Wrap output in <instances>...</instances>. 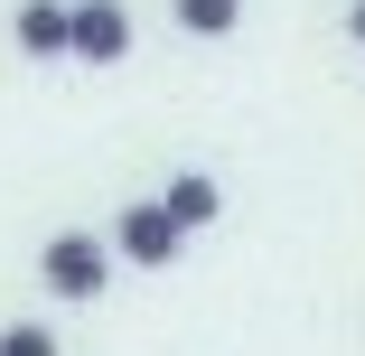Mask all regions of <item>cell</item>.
I'll return each instance as SVG.
<instances>
[{
    "label": "cell",
    "instance_id": "8992f818",
    "mask_svg": "<svg viewBox=\"0 0 365 356\" xmlns=\"http://www.w3.org/2000/svg\"><path fill=\"white\" fill-rule=\"evenodd\" d=\"M169 19H178L187 38H235V29H244V0H169Z\"/></svg>",
    "mask_w": 365,
    "mask_h": 356
},
{
    "label": "cell",
    "instance_id": "7a4b0ae2",
    "mask_svg": "<svg viewBox=\"0 0 365 356\" xmlns=\"http://www.w3.org/2000/svg\"><path fill=\"white\" fill-rule=\"evenodd\" d=\"M113 253H122L131 272H169V263L187 253V225L169 216L160 197H131L122 216H113Z\"/></svg>",
    "mask_w": 365,
    "mask_h": 356
},
{
    "label": "cell",
    "instance_id": "3957f363",
    "mask_svg": "<svg viewBox=\"0 0 365 356\" xmlns=\"http://www.w3.org/2000/svg\"><path fill=\"white\" fill-rule=\"evenodd\" d=\"M10 38H19V56L56 66L66 47H76V0H19V10H10Z\"/></svg>",
    "mask_w": 365,
    "mask_h": 356
},
{
    "label": "cell",
    "instance_id": "6da1fadb",
    "mask_svg": "<svg viewBox=\"0 0 365 356\" xmlns=\"http://www.w3.org/2000/svg\"><path fill=\"white\" fill-rule=\"evenodd\" d=\"M113 235H85V225H66V235H47L38 244V281H47V300H66V310H85V300H103L113 291Z\"/></svg>",
    "mask_w": 365,
    "mask_h": 356
},
{
    "label": "cell",
    "instance_id": "ba28073f",
    "mask_svg": "<svg viewBox=\"0 0 365 356\" xmlns=\"http://www.w3.org/2000/svg\"><path fill=\"white\" fill-rule=\"evenodd\" d=\"M346 38H356V47H365V0H346Z\"/></svg>",
    "mask_w": 365,
    "mask_h": 356
},
{
    "label": "cell",
    "instance_id": "5b68a950",
    "mask_svg": "<svg viewBox=\"0 0 365 356\" xmlns=\"http://www.w3.org/2000/svg\"><path fill=\"white\" fill-rule=\"evenodd\" d=\"M160 206L187 225V235H206L215 216H225V188H215V169H169V188H160Z\"/></svg>",
    "mask_w": 365,
    "mask_h": 356
},
{
    "label": "cell",
    "instance_id": "52a82bcc",
    "mask_svg": "<svg viewBox=\"0 0 365 356\" xmlns=\"http://www.w3.org/2000/svg\"><path fill=\"white\" fill-rule=\"evenodd\" d=\"M0 356H56V328L47 319H10L0 328Z\"/></svg>",
    "mask_w": 365,
    "mask_h": 356
},
{
    "label": "cell",
    "instance_id": "277c9868",
    "mask_svg": "<svg viewBox=\"0 0 365 356\" xmlns=\"http://www.w3.org/2000/svg\"><path fill=\"white\" fill-rule=\"evenodd\" d=\"M66 56L122 66V56H131V10H122V0H76V47H66Z\"/></svg>",
    "mask_w": 365,
    "mask_h": 356
}]
</instances>
